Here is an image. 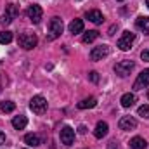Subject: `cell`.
<instances>
[{"label": "cell", "mask_w": 149, "mask_h": 149, "mask_svg": "<svg viewBox=\"0 0 149 149\" xmlns=\"http://www.w3.org/2000/svg\"><path fill=\"white\" fill-rule=\"evenodd\" d=\"M64 30V24H63V19L54 16L50 21H49V33H47V40H56V38L61 37Z\"/></svg>", "instance_id": "6da1fadb"}, {"label": "cell", "mask_w": 149, "mask_h": 149, "mask_svg": "<svg viewBox=\"0 0 149 149\" xmlns=\"http://www.w3.org/2000/svg\"><path fill=\"white\" fill-rule=\"evenodd\" d=\"M30 109L33 113H37V114H43V113L47 111V99H45L43 95H35V97H31V101H30Z\"/></svg>", "instance_id": "7a4b0ae2"}, {"label": "cell", "mask_w": 149, "mask_h": 149, "mask_svg": "<svg viewBox=\"0 0 149 149\" xmlns=\"http://www.w3.org/2000/svg\"><path fill=\"white\" fill-rule=\"evenodd\" d=\"M134 68H135V63L130 61V59H123V61H120V63L114 64V71H116L118 76H128Z\"/></svg>", "instance_id": "3957f363"}, {"label": "cell", "mask_w": 149, "mask_h": 149, "mask_svg": "<svg viewBox=\"0 0 149 149\" xmlns=\"http://www.w3.org/2000/svg\"><path fill=\"white\" fill-rule=\"evenodd\" d=\"M38 43V38L35 33H30V31H24L21 37H19V45L26 50H31L33 47H37Z\"/></svg>", "instance_id": "277c9868"}, {"label": "cell", "mask_w": 149, "mask_h": 149, "mask_svg": "<svg viewBox=\"0 0 149 149\" xmlns=\"http://www.w3.org/2000/svg\"><path fill=\"white\" fill-rule=\"evenodd\" d=\"M134 40H135V33H132V31H123V35L118 38V49H120V50H130Z\"/></svg>", "instance_id": "5b68a950"}, {"label": "cell", "mask_w": 149, "mask_h": 149, "mask_svg": "<svg viewBox=\"0 0 149 149\" xmlns=\"http://www.w3.org/2000/svg\"><path fill=\"white\" fill-rule=\"evenodd\" d=\"M17 14H19L17 5H16V3H9V5L5 7L3 16H2V23H3V24H10V23L17 17Z\"/></svg>", "instance_id": "8992f818"}, {"label": "cell", "mask_w": 149, "mask_h": 149, "mask_svg": "<svg viewBox=\"0 0 149 149\" xmlns=\"http://www.w3.org/2000/svg\"><path fill=\"white\" fill-rule=\"evenodd\" d=\"M106 56H109V45H106V43L97 45V47H94V49L90 50V59H92V61H101V59H104Z\"/></svg>", "instance_id": "52a82bcc"}, {"label": "cell", "mask_w": 149, "mask_h": 149, "mask_svg": "<svg viewBox=\"0 0 149 149\" xmlns=\"http://www.w3.org/2000/svg\"><path fill=\"white\" fill-rule=\"evenodd\" d=\"M59 135H61V142H63L64 146H71L74 142V130L71 127H68V125L61 128V134H59Z\"/></svg>", "instance_id": "ba28073f"}, {"label": "cell", "mask_w": 149, "mask_h": 149, "mask_svg": "<svg viewBox=\"0 0 149 149\" xmlns=\"http://www.w3.org/2000/svg\"><path fill=\"white\" fill-rule=\"evenodd\" d=\"M146 87H149V70L141 71V74L137 76V80L134 83V90H142Z\"/></svg>", "instance_id": "9c48e42d"}, {"label": "cell", "mask_w": 149, "mask_h": 149, "mask_svg": "<svg viewBox=\"0 0 149 149\" xmlns=\"http://www.w3.org/2000/svg\"><path fill=\"white\" fill-rule=\"evenodd\" d=\"M26 14H28L30 21L37 24V23H40V19H42V16H43V10H42L40 5H30L28 10H26Z\"/></svg>", "instance_id": "30bf717a"}, {"label": "cell", "mask_w": 149, "mask_h": 149, "mask_svg": "<svg viewBox=\"0 0 149 149\" xmlns=\"http://www.w3.org/2000/svg\"><path fill=\"white\" fill-rule=\"evenodd\" d=\"M118 127L121 130H134V128H137V120L134 116H123L118 121Z\"/></svg>", "instance_id": "8fae6325"}, {"label": "cell", "mask_w": 149, "mask_h": 149, "mask_svg": "<svg viewBox=\"0 0 149 149\" xmlns=\"http://www.w3.org/2000/svg\"><path fill=\"white\" fill-rule=\"evenodd\" d=\"M85 17H87L88 21H92L94 24H101V23L104 21V16H102V12H101V10H97V9H94V10H88V12L85 14Z\"/></svg>", "instance_id": "7c38bea8"}, {"label": "cell", "mask_w": 149, "mask_h": 149, "mask_svg": "<svg viewBox=\"0 0 149 149\" xmlns=\"http://www.w3.org/2000/svg\"><path fill=\"white\" fill-rule=\"evenodd\" d=\"M108 130H109L108 123H106V121H99V123L95 125V130H94L95 139H102V137H106V135H108Z\"/></svg>", "instance_id": "4fadbf2b"}, {"label": "cell", "mask_w": 149, "mask_h": 149, "mask_svg": "<svg viewBox=\"0 0 149 149\" xmlns=\"http://www.w3.org/2000/svg\"><path fill=\"white\" fill-rule=\"evenodd\" d=\"M68 30H70V33H73V35L81 33V31H83V21H81V19H73V21L70 23Z\"/></svg>", "instance_id": "5bb4252c"}, {"label": "cell", "mask_w": 149, "mask_h": 149, "mask_svg": "<svg viewBox=\"0 0 149 149\" xmlns=\"http://www.w3.org/2000/svg\"><path fill=\"white\" fill-rule=\"evenodd\" d=\"M135 101H137V99H135V95H134V94H130V92H128V94H123V95H121V99H120V102H121V106H123V108H132V106L135 104Z\"/></svg>", "instance_id": "9a60e30c"}, {"label": "cell", "mask_w": 149, "mask_h": 149, "mask_svg": "<svg viewBox=\"0 0 149 149\" xmlns=\"http://www.w3.org/2000/svg\"><path fill=\"white\" fill-rule=\"evenodd\" d=\"M95 106H97V99L95 97H87V99L78 102V109H90V108H95Z\"/></svg>", "instance_id": "2e32d148"}, {"label": "cell", "mask_w": 149, "mask_h": 149, "mask_svg": "<svg viewBox=\"0 0 149 149\" xmlns=\"http://www.w3.org/2000/svg\"><path fill=\"white\" fill-rule=\"evenodd\" d=\"M26 125H28V120H26V116L19 114V116H14V118H12V127H14L16 130H23Z\"/></svg>", "instance_id": "e0dca14e"}, {"label": "cell", "mask_w": 149, "mask_h": 149, "mask_svg": "<svg viewBox=\"0 0 149 149\" xmlns=\"http://www.w3.org/2000/svg\"><path fill=\"white\" fill-rule=\"evenodd\" d=\"M135 26H137L141 31L149 33V17H148V16H141V17H137V21H135Z\"/></svg>", "instance_id": "ac0fdd59"}, {"label": "cell", "mask_w": 149, "mask_h": 149, "mask_svg": "<svg viewBox=\"0 0 149 149\" xmlns=\"http://www.w3.org/2000/svg\"><path fill=\"white\" fill-rule=\"evenodd\" d=\"M24 142H26L28 146H31V148H38V146L42 144V139L38 137L37 134H28V135L24 137Z\"/></svg>", "instance_id": "d6986e66"}, {"label": "cell", "mask_w": 149, "mask_h": 149, "mask_svg": "<svg viewBox=\"0 0 149 149\" xmlns=\"http://www.w3.org/2000/svg\"><path fill=\"white\" fill-rule=\"evenodd\" d=\"M130 148L132 149H146L148 148V142L142 137H134V139H130Z\"/></svg>", "instance_id": "ffe728a7"}, {"label": "cell", "mask_w": 149, "mask_h": 149, "mask_svg": "<svg viewBox=\"0 0 149 149\" xmlns=\"http://www.w3.org/2000/svg\"><path fill=\"white\" fill-rule=\"evenodd\" d=\"M99 38V31L97 30H90V31H87L85 35H83V43H92L94 40H97Z\"/></svg>", "instance_id": "44dd1931"}, {"label": "cell", "mask_w": 149, "mask_h": 149, "mask_svg": "<svg viewBox=\"0 0 149 149\" xmlns=\"http://www.w3.org/2000/svg\"><path fill=\"white\" fill-rule=\"evenodd\" d=\"M0 109L3 113H12L16 109V104H14L12 101H2V102H0Z\"/></svg>", "instance_id": "7402d4cb"}, {"label": "cell", "mask_w": 149, "mask_h": 149, "mask_svg": "<svg viewBox=\"0 0 149 149\" xmlns=\"http://www.w3.org/2000/svg\"><path fill=\"white\" fill-rule=\"evenodd\" d=\"M12 33H10V31H2V33H0V43H2V45H7V43H10V42H12Z\"/></svg>", "instance_id": "603a6c76"}, {"label": "cell", "mask_w": 149, "mask_h": 149, "mask_svg": "<svg viewBox=\"0 0 149 149\" xmlns=\"http://www.w3.org/2000/svg\"><path fill=\"white\" fill-rule=\"evenodd\" d=\"M137 114L141 116V118H149V104H144V106H141L139 109H137Z\"/></svg>", "instance_id": "cb8c5ba5"}, {"label": "cell", "mask_w": 149, "mask_h": 149, "mask_svg": "<svg viewBox=\"0 0 149 149\" xmlns=\"http://www.w3.org/2000/svg\"><path fill=\"white\" fill-rule=\"evenodd\" d=\"M88 78H90V81H94V83L99 81V74L95 73V71H90V73H88Z\"/></svg>", "instance_id": "d4e9b609"}, {"label": "cell", "mask_w": 149, "mask_h": 149, "mask_svg": "<svg viewBox=\"0 0 149 149\" xmlns=\"http://www.w3.org/2000/svg\"><path fill=\"white\" fill-rule=\"evenodd\" d=\"M141 59L146 61V63H149V50H142V52H141Z\"/></svg>", "instance_id": "484cf974"}, {"label": "cell", "mask_w": 149, "mask_h": 149, "mask_svg": "<svg viewBox=\"0 0 149 149\" xmlns=\"http://www.w3.org/2000/svg\"><path fill=\"white\" fill-rule=\"evenodd\" d=\"M108 149H118V144L113 141V142H109V146H108Z\"/></svg>", "instance_id": "4316f807"}, {"label": "cell", "mask_w": 149, "mask_h": 149, "mask_svg": "<svg viewBox=\"0 0 149 149\" xmlns=\"http://www.w3.org/2000/svg\"><path fill=\"white\" fill-rule=\"evenodd\" d=\"M3 142H5V134H3V132H0V146H2Z\"/></svg>", "instance_id": "83f0119b"}, {"label": "cell", "mask_w": 149, "mask_h": 149, "mask_svg": "<svg viewBox=\"0 0 149 149\" xmlns=\"http://www.w3.org/2000/svg\"><path fill=\"white\" fill-rule=\"evenodd\" d=\"M78 132H80V134H85V132H87V128H85V127H83V125H81V127H80V128H78Z\"/></svg>", "instance_id": "f1b7e54d"}, {"label": "cell", "mask_w": 149, "mask_h": 149, "mask_svg": "<svg viewBox=\"0 0 149 149\" xmlns=\"http://www.w3.org/2000/svg\"><path fill=\"white\" fill-rule=\"evenodd\" d=\"M146 5H148V7H149V0H146Z\"/></svg>", "instance_id": "f546056e"}, {"label": "cell", "mask_w": 149, "mask_h": 149, "mask_svg": "<svg viewBox=\"0 0 149 149\" xmlns=\"http://www.w3.org/2000/svg\"><path fill=\"white\" fill-rule=\"evenodd\" d=\"M118 2H125V0H118Z\"/></svg>", "instance_id": "4dcf8cb0"}]
</instances>
